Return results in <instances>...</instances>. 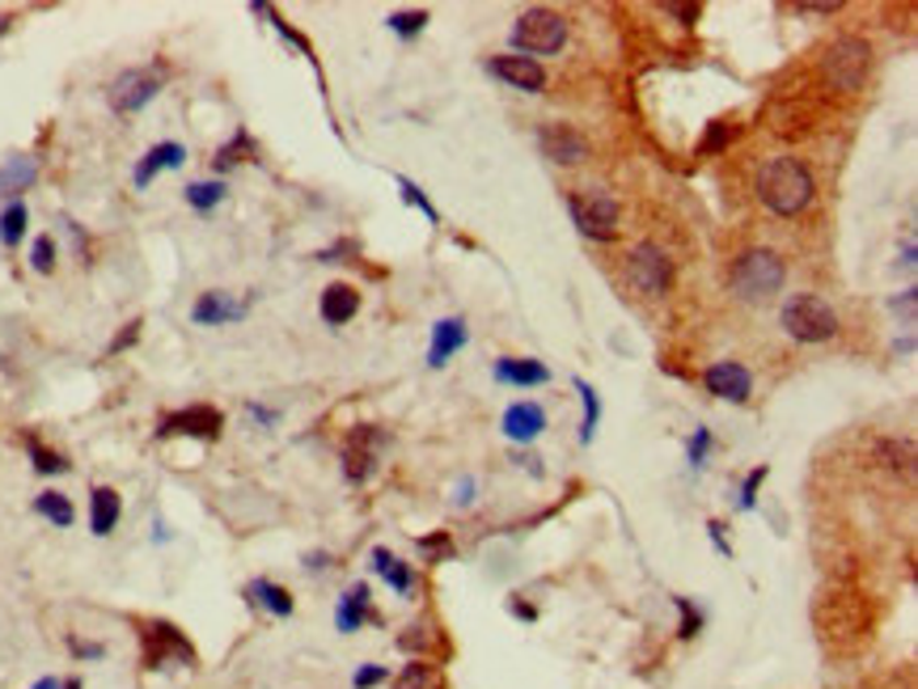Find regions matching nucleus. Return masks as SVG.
Returning a JSON list of instances; mask_svg holds the SVG:
<instances>
[{
	"label": "nucleus",
	"instance_id": "1",
	"mask_svg": "<svg viewBox=\"0 0 918 689\" xmlns=\"http://www.w3.org/2000/svg\"><path fill=\"white\" fill-rule=\"evenodd\" d=\"M813 174L800 157H775L762 165L758 199L775 217H795L813 203Z\"/></svg>",
	"mask_w": 918,
	"mask_h": 689
},
{
	"label": "nucleus",
	"instance_id": "2",
	"mask_svg": "<svg viewBox=\"0 0 918 689\" xmlns=\"http://www.w3.org/2000/svg\"><path fill=\"white\" fill-rule=\"evenodd\" d=\"M783 280H788V267L775 250H745L729 271L732 292L749 305H762L775 292H783Z\"/></svg>",
	"mask_w": 918,
	"mask_h": 689
},
{
	"label": "nucleus",
	"instance_id": "3",
	"mask_svg": "<svg viewBox=\"0 0 918 689\" xmlns=\"http://www.w3.org/2000/svg\"><path fill=\"white\" fill-rule=\"evenodd\" d=\"M508 43H512L516 56H530V60L534 56H555L568 43V22L555 9H525L516 17L512 34H508Z\"/></svg>",
	"mask_w": 918,
	"mask_h": 689
},
{
	"label": "nucleus",
	"instance_id": "4",
	"mask_svg": "<svg viewBox=\"0 0 918 689\" xmlns=\"http://www.w3.org/2000/svg\"><path fill=\"white\" fill-rule=\"evenodd\" d=\"M822 68H825V77H829V85H834V90L856 94V90H863V81H868L872 47H868L863 38H856V34H843V38H834V43L825 47Z\"/></svg>",
	"mask_w": 918,
	"mask_h": 689
},
{
	"label": "nucleus",
	"instance_id": "5",
	"mask_svg": "<svg viewBox=\"0 0 918 689\" xmlns=\"http://www.w3.org/2000/svg\"><path fill=\"white\" fill-rule=\"evenodd\" d=\"M779 322H783V330L792 335L795 343H825V339L838 335V314L825 305L822 296H792L783 305Z\"/></svg>",
	"mask_w": 918,
	"mask_h": 689
},
{
	"label": "nucleus",
	"instance_id": "6",
	"mask_svg": "<svg viewBox=\"0 0 918 689\" xmlns=\"http://www.w3.org/2000/svg\"><path fill=\"white\" fill-rule=\"evenodd\" d=\"M568 212L584 237H593V242H614L618 237V203L605 190H576V195H568Z\"/></svg>",
	"mask_w": 918,
	"mask_h": 689
},
{
	"label": "nucleus",
	"instance_id": "7",
	"mask_svg": "<svg viewBox=\"0 0 918 689\" xmlns=\"http://www.w3.org/2000/svg\"><path fill=\"white\" fill-rule=\"evenodd\" d=\"M140 639H144V668H174V664L190 668L195 664V647H190L187 634L174 622H161V618L158 622H144Z\"/></svg>",
	"mask_w": 918,
	"mask_h": 689
},
{
	"label": "nucleus",
	"instance_id": "8",
	"mask_svg": "<svg viewBox=\"0 0 918 689\" xmlns=\"http://www.w3.org/2000/svg\"><path fill=\"white\" fill-rule=\"evenodd\" d=\"M161 85H165L161 68H127V72H119V81L111 85V106L119 115H136V110H144L161 94Z\"/></svg>",
	"mask_w": 918,
	"mask_h": 689
},
{
	"label": "nucleus",
	"instance_id": "9",
	"mask_svg": "<svg viewBox=\"0 0 918 689\" xmlns=\"http://www.w3.org/2000/svg\"><path fill=\"white\" fill-rule=\"evenodd\" d=\"M627 280H631L639 292H648V296H661V292H669V283H673V262H669V254L661 250V246L643 242V246H635L631 258H627Z\"/></svg>",
	"mask_w": 918,
	"mask_h": 689
},
{
	"label": "nucleus",
	"instance_id": "10",
	"mask_svg": "<svg viewBox=\"0 0 918 689\" xmlns=\"http://www.w3.org/2000/svg\"><path fill=\"white\" fill-rule=\"evenodd\" d=\"M385 432L381 428H373V423H364V428H356L348 440V448H344V478L348 482H369L373 478V470H377V457L381 448H385Z\"/></svg>",
	"mask_w": 918,
	"mask_h": 689
},
{
	"label": "nucleus",
	"instance_id": "11",
	"mask_svg": "<svg viewBox=\"0 0 918 689\" xmlns=\"http://www.w3.org/2000/svg\"><path fill=\"white\" fill-rule=\"evenodd\" d=\"M224 428L221 410L217 407H187V410H174V414H165L158 428V436H195V440H217Z\"/></svg>",
	"mask_w": 918,
	"mask_h": 689
},
{
	"label": "nucleus",
	"instance_id": "12",
	"mask_svg": "<svg viewBox=\"0 0 918 689\" xmlns=\"http://www.w3.org/2000/svg\"><path fill=\"white\" fill-rule=\"evenodd\" d=\"M702 385H707V394H716V398H724V402H749V394H754V373L745 369V364H736V360H720V364H711L707 373H702Z\"/></svg>",
	"mask_w": 918,
	"mask_h": 689
},
{
	"label": "nucleus",
	"instance_id": "13",
	"mask_svg": "<svg viewBox=\"0 0 918 689\" xmlns=\"http://www.w3.org/2000/svg\"><path fill=\"white\" fill-rule=\"evenodd\" d=\"M538 149H542V157L555 161V165H580V161L589 157V140H584V136L568 124H546L542 127Z\"/></svg>",
	"mask_w": 918,
	"mask_h": 689
},
{
	"label": "nucleus",
	"instance_id": "14",
	"mask_svg": "<svg viewBox=\"0 0 918 689\" xmlns=\"http://www.w3.org/2000/svg\"><path fill=\"white\" fill-rule=\"evenodd\" d=\"M487 72L525 94H542V85H546V68L530 56H496V60H487Z\"/></svg>",
	"mask_w": 918,
	"mask_h": 689
},
{
	"label": "nucleus",
	"instance_id": "15",
	"mask_svg": "<svg viewBox=\"0 0 918 689\" xmlns=\"http://www.w3.org/2000/svg\"><path fill=\"white\" fill-rule=\"evenodd\" d=\"M251 314V301H237L229 292H204L190 310V322L195 326H229V322H242Z\"/></svg>",
	"mask_w": 918,
	"mask_h": 689
},
{
	"label": "nucleus",
	"instance_id": "16",
	"mask_svg": "<svg viewBox=\"0 0 918 689\" xmlns=\"http://www.w3.org/2000/svg\"><path fill=\"white\" fill-rule=\"evenodd\" d=\"M466 339H470V330H466V317H441L437 326H432V347H428V369H444L462 347H466Z\"/></svg>",
	"mask_w": 918,
	"mask_h": 689
},
{
	"label": "nucleus",
	"instance_id": "17",
	"mask_svg": "<svg viewBox=\"0 0 918 689\" xmlns=\"http://www.w3.org/2000/svg\"><path fill=\"white\" fill-rule=\"evenodd\" d=\"M491 376L500 385H516V389H530V385H546L550 381V369L542 360H530V355H500L491 364Z\"/></svg>",
	"mask_w": 918,
	"mask_h": 689
},
{
	"label": "nucleus",
	"instance_id": "18",
	"mask_svg": "<svg viewBox=\"0 0 918 689\" xmlns=\"http://www.w3.org/2000/svg\"><path fill=\"white\" fill-rule=\"evenodd\" d=\"M500 428H504V436L516 440V444H534V440L546 432V410H542L538 402H512V407L504 410V419H500Z\"/></svg>",
	"mask_w": 918,
	"mask_h": 689
},
{
	"label": "nucleus",
	"instance_id": "19",
	"mask_svg": "<svg viewBox=\"0 0 918 689\" xmlns=\"http://www.w3.org/2000/svg\"><path fill=\"white\" fill-rule=\"evenodd\" d=\"M187 161V149L183 144H174V140H165V144H153L144 157H140V165H136V174H131V183L144 190L153 178H158L161 170H178Z\"/></svg>",
	"mask_w": 918,
	"mask_h": 689
},
{
	"label": "nucleus",
	"instance_id": "20",
	"mask_svg": "<svg viewBox=\"0 0 918 689\" xmlns=\"http://www.w3.org/2000/svg\"><path fill=\"white\" fill-rule=\"evenodd\" d=\"M369 605H373L369 584H351L348 593L339 596V605H335V627L344 630V634H356V630L373 618V609H369Z\"/></svg>",
	"mask_w": 918,
	"mask_h": 689
},
{
	"label": "nucleus",
	"instance_id": "21",
	"mask_svg": "<svg viewBox=\"0 0 918 689\" xmlns=\"http://www.w3.org/2000/svg\"><path fill=\"white\" fill-rule=\"evenodd\" d=\"M119 516H124L119 491H115V487H94V495H90V529H94L97 537H106V533H115Z\"/></svg>",
	"mask_w": 918,
	"mask_h": 689
},
{
	"label": "nucleus",
	"instance_id": "22",
	"mask_svg": "<svg viewBox=\"0 0 918 689\" xmlns=\"http://www.w3.org/2000/svg\"><path fill=\"white\" fill-rule=\"evenodd\" d=\"M356 310H360V292L351 283H330L322 292V322L326 326H344V322L356 317Z\"/></svg>",
	"mask_w": 918,
	"mask_h": 689
},
{
	"label": "nucleus",
	"instance_id": "23",
	"mask_svg": "<svg viewBox=\"0 0 918 689\" xmlns=\"http://www.w3.org/2000/svg\"><path fill=\"white\" fill-rule=\"evenodd\" d=\"M369 559H373V571H377L381 580H385V584H390V588H394L398 596H411L415 593V584H419V580H415V571L403 563L398 554H390L385 546H377Z\"/></svg>",
	"mask_w": 918,
	"mask_h": 689
},
{
	"label": "nucleus",
	"instance_id": "24",
	"mask_svg": "<svg viewBox=\"0 0 918 689\" xmlns=\"http://www.w3.org/2000/svg\"><path fill=\"white\" fill-rule=\"evenodd\" d=\"M246 596H251V605H263L271 618H292V596H288V588H280L276 580H254L251 588H246Z\"/></svg>",
	"mask_w": 918,
	"mask_h": 689
},
{
	"label": "nucleus",
	"instance_id": "25",
	"mask_svg": "<svg viewBox=\"0 0 918 689\" xmlns=\"http://www.w3.org/2000/svg\"><path fill=\"white\" fill-rule=\"evenodd\" d=\"M38 178V161L34 157H9L0 165V195H22Z\"/></svg>",
	"mask_w": 918,
	"mask_h": 689
},
{
	"label": "nucleus",
	"instance_id": "26",
	"mask_svg": "<svg viewBox=\"0 0 918 689\" xmlns=\"http://www.w3.org/2000/svg\"><path fill=\"white\" fill-rule=\"evenodd\" d=\"M576 394H580V402H584V419H580V444H593V436H597V428H602V394L584 381V376H576Z\"/></svg>",
	"mask_w": 918,
	"mask_h": 689
},
{
	"label": "nucleus",
	"instance_id": "27",
	"mask_svg": "<svg viewBox=\"0 0 918 689\" xmlns=\"http://www.w3.org/2000/svg\"><path fill=\"white\" fill-rule=\"evenodd\" d=\"M34 512H38V516H47L56 529H72V521H77V507H72V500L60 495V491H43V495H34Z\"/></svg>",
	"mask_w": 918,
	"mask_h": 689
},
{
	"label": "nucleus",
	"instance_id": "28",
	"mask_svg": "<svg viewBox=\"0 0 918 689\" xmlns=\"http://www.w3.org/2000/svg\"><path fill=\"white\" fill-rule=\"evenodd\" d=\"M26 220H31L26 203H22V199H13V203L0 212V242H4V246H18V242L26 237Z\"/></svg>",
	"mask_w": 918,
	"mask_h": 689
},
{
	"label": "nucleus",
	"instance_id": "29",
	"mask_svg": "<svg viewBox=\"0 0 918 689\" xmlns=\"http://www.w3.org/2000/svg\"><path fill=\"white\" fill-rule=\"evenodd\" d=\"M183 195H187V203L195 208V212H204V217H208L212 208H221L224 183H217V178H212V183H190V187L183 190Z\"/></svg>",
	"mask_w": 918,
	"mask_h": 689
},
{
	"label": "nucleus",
	"instance_id": "30",
	"mask_svg": "<svg viewBox=\"0 0 918 689\" xmlns=\"http://www.w3.org/2000/svg\"><path fill=\"white\" fill-rule=\"evenodd\" d=\"M385 26L398 34V38H415V34H423V26H428V9H394L385 17Z\"/></svg>",
	"mask_w": 918,
	"mask_h": 689
},
{
	"label": "nucleus",
	"instance_id": "31",
	"mask_svg": "<svg viewBox=\"0 0 918 689\" xmlns=\"http://www.w3.org/2000/svg\"><path fill=\"white\" fill-rule=\"evenodd\" d=\"M26 448H31V462L38 474H68V457H60L56 448H47L38 436H26Z\"/></svg>",
	"mask_w": 918,
	"mask_h": 689
},
{
	"label": "nucleus",
	"instance_id": "32",
	"mask_svg": "<svg viewBox=\"0 0 918 689\" xmlns=\"http://www.w3.org/2000/svg\"><path fill=\"white\" fill-rule=\"evenodd\" d=\"M394 689H437V668H432L428 659H411V664L398 673Z\"/></svg>",
	"mask_w": 918,
	"mask_h": 689
},
{
	"label": "nucleus",
	"instance_id": "33",
	"mask_svg": "<svg viewBox=\"0 0 918 689\" xmlns=\"http://www.w3.org/2000/svg\"><path fill=\"white\" fill-rule=\"evenodd\" d=\"M246 157H254V140L246 136V131H237V136L224 144L221 153H217V170L224 174V170H233L237 161H246Z\"/></svg>",
	"mask_w": 918,
	"mask_h": 689
},
{
	"label": "nucleus",
	"instance_id": "34",
	"mask_svg": "<svg viewBox=\"0 0 918 689\" xmlns=\"http://www.w3.org/2000/svg\"><path fill=\"white\" fill-rule=\"evenodd\" d=\"M736 136V127L724 124V119H716V124H707V136H702V144H698V157H711V153H720V149H729V140Z\"/></svg>",
	"mask_w": 918,
	"mask_h": 689
},
{
	"label": "nucleus",
	"instance_id": "35",
	"mask_svg": "<svg viewBox=\"0 0 918 689\" xmlns=\"http://www.w3.org/2000/svg\"><path fill=\"white\" fill-rule=\"evenodd\" d=\"M453 537L449 533H432V537H419V554H423V563H444V559H453Z\"/></svg>",
	"mask_w": 918,
	"mask_h": 689
},
{
	"label": "nucleus",
	"instance_id": "36",
	"mask_svg": "<svg viewBox=\"0 0 918 689\" xmlns=\"http://www.w3.org/2000/svg\"><path fill=\"white\" fill-rule=\"evenodd\" d=\"M394 183H398V190H403V199H407V203H411V208H419V212H423V217H428V224H441V212H437V208H432V199H428V195H423V190L415 187L411 178H403V174H398V178H394Z\"/></svg>",
	"mask_w": 918,
	"mask_h": 689
},
{
	"label": "nucleus",
	"instance_id": "37",
	"mask_svg": "<svg viewBox=\"0 0 918 689\" xmlns=\"http://www.w3.org/2000/svg\"><path fill=\"white\" fill-rule=\"evenodd\" d=\"M428 647H432V627H407L398 634V652H407V656L423 659L419 652H428Z\"/></svg>",
	"mask_w": 918,
	"mask_h": 689
},
{
	"label": "nucleus",
	"instance_id": "38",
	"mask_svg": "<svg viewBox=\"0 0 918 689\" xmlns=\"http://www.w3.org/2000/svg\"><path fill=\"white\" fill-rule=\"evenodd\" d=\"M881 453L888 457V470H902L906 478L915 474V448H910L906 440H902V444H893V440H885V444H881Z\"/></svg>",
	"mask_w": 918,
	"mask_h": 689
},
{
	"label": "nucleus",
	"instance_id": "39",
	"mask_svg": "<svg viewBox=\"0 0 918 689\" xmlns=\"http://www.w3.org/2000/svg\"><path fill=\"white\" fill-rule=\"evenodd\" d=\"M766 474H770V466H758V470L745 474V482H741V500H736L741 512H754V507H758V491H762V482H766Z\"/></svg>",
	"mask_w": 918,
	"mask_h": 689
},
{
	"label": "nucleus",
	"instance_id": "40",
	"mask_svg": "<svg viewBox=\"0 0 918 689\" xmlns=\"http://www.w3.org/2000/svg\"><path fill=\"white\" fill-rule=\"evenodd\" d=\"M31 267L38 276H51L56 271V242L51 237H38L31 246Z\"/></svg>",
	"mask_w": 918,
	"mask_h": 689
},
{
	"label": "nucleus",
	"instance_id": "41",
	"mask_svg": "<svg viewBox=\"0 0 918 689\" xmlns=\"http://www.w3.org/2000/svg\"><path fill=\"white\" fill-rule=\"evenodd\" d=\"M677 614H682V627H677V634H682V639H695L698 630H702V614H698L686 596H677Z\"/></svg>",
	"mask_w": 918,
	"mask_h": 689
},
{
	"label": "nucleus",
	"instance_id": "42",
	"mask_svg": "<svg viewBox=\"0 0 918 689\" xmlns=\"http://www.w3.org/2000/svg\"><path fill=\"white\" fill-rule=\"evenodd\" d=\"M707 453H711V432H707V428H695V436H690V470H702V466H707Z\"/></svg>",
	"mask_w": 918,
	"mask_h": 689
},
{
	"label": "nucleus",
	"instance_id": "43",
	"mask_svg": "<svg viewBox=\"0 0 918 689\" xmlns=\"http://www.w3.org/2000/svg\"><path fill=\"white\" fill-rule=\"evenodd\" d=\"M385 677H390V668H385V664H364V668H356L351 686H356V689H373V686H381Z\"/></svg>",
	"mask_w": 918,
	"mask_h": 689
},
{
	"label": "nucleus",
	"instance_id": "44",
	"mask_svg": "<svg viewBox=\"0 0 918 689\" xmlns=\"http://www.w3.org/2000/svg\"><path fill=\"white\" fill-rule=\"evenodd\" d=\"M915 305H918V288H906L902 296H893V314L906 317V326H915Z\"/></svg>",
	"mask_w": 918,
	"mask_h": 689
},
{
	"label": "nucleus",
	"instance_id": "45",
	"mask_svg": "<svg viewBox=\"0 0 918 689\" xmlns=\"http://www.w3.org/2000/svg\"><path fill=\"white\" fill-rule=\"evenodd\" d=\"M707 537H711V546H716L724 559H732V541H729V533H724L720 521H707Z\"/></svg>",
	"mask_w": 918,
	"mask_h": 689
},
{
	"label": "nucleus",
	"instance_id": "46",
	"mask_svg": "<svg viewBox=\"0 0 918 689\" xmlns=\"http://www.w3.org/2000/svg\"><path fill=\"white\" fill-rule=\"evenodd\" d=\"M508 614H512L516 622H538V609H534L530 600H521V596H512V600H508Z\"/></svg>",
	"mask_w": 918,
	"mask_h": 689
},
{
	"label": "nucleus",
	"instance_id": "47",
	"mask_svg": "<svg viewBox=\"0 0 918 689\" xmlns=\"http://www.w3.org/2000/svg\"><path fill=\"white\" fill-rule=\"evenodd\" d=\"M68 647H72V656H81V659H102V656H106V647H102V643H81V639H68Z\"/></svg>",
	"mask_w": 918,
	"mask_h": 689
},
{
	"label": "nucleus",
	"instance_id": "48",
	"mask_svg": "<svg viewBox=\"0 0 918 689\" xmlns=\"http://www.w3.org/2000/svg\"><path fill=\"white\" fill-rule=\"evenodd\" d=\"M136 339H140V322H127V330L119 335V339H115V343H111V355H119V351H127V347L136 343Z\"/></svg>",
	"mask_w": 918,
	"mask_h": 689
},
{
	"label": "nucleus",
	"instance_id": "49",
	"mask_svg": "<svg viewBox=\"0 0 918 689\" xmlns=\"http://www.w3.org/2000/svg\"><path fill=\"white\" fill-rule=\"evenodd\" d=\"M843 4L838 0H829V4H795V13H804V17H829V13H838Z\"/></svg>",
	"mask_w": 918,
	"mask_h": 689
},
{
	"label": "nucleus",
	"instance_id": "50",
	"mask_svg": "<svg viewBox=\"0 0 918 689\" xmlns=\"http://www.w3.org/2000/svg\"><path fill=\"white\" fill-rule=\"evenodd\" d=\"M661 13H669V17H682L686 26L698 17V4H661Z\"/></svg>",
	"mask_w": 918,
	"mask_h": 689
},
{
	"label": "nucleus",
	"instance_id": "51",
	"mask_svg": "<svg viewBox=\"0 0 918 689\" xmlns=\"http://www.w3.org/2000/svg\"><path fill=\"white\" fill-rule=\"evenodd\" d=\"M470 500H475V482L466 478V482H462V487L453 491V503H457V507H470Z\"/></svg>",
	"mask_w": 918,
	"mask_h": 689
},
{
	"label": "nucleus",
	"instance_id": "52",
	"mask_svg": "<svg viewBox=\"0 0 918 689\" xmlns=\"http://www.w3.org/2000/svg\"><path fill=\"white\" fill-rule=\"evenodd\" d=\"M305 567H310V571H326V567H330V554H326V550H314V554H305Z\"/></svg>",
	"mask_w": 918,
	"mask_h": 689
},
{
	"label": "nucleus",
	"instance_id": "53",
	"mask_svg": "<svg viewBox=\"0 0 918 689\" xmlns=\"http://www.w3.org/2000/svg\"><path fill=\"white\" fill-rule=\"evenodd\" d=\"M915 262H918V250H915V242L906 237V246H902V267H906V271H915Z\"/></svg>",
	"mask_w": 918,
	"mask_h": 689
},
{
	"label": "nucleus",
	"instance_id": "54",
	"mask_svg": "<svg viewBox=\"0 0 918 689\" xmlns=\"http://www.w3.org/2000/svg\"><path fill=\"white\" fill-rule=\"evenodd\" d=\"M251 414H254V419H258V423H267V428H271V423H276V419H280V414H276V410H267V407H254V402H251Z\"/></svg>",
	"mask_w": 918,
	"mask_h": 689
},
{
	"label": "nucleus",
	"instance_id": "55",
	"mask_svg": "<svg viewBox=\"0 0 918 689\" xmlns=\"http://www.w3.org/2000/svg\"><path fill=\"white\" fill-rule=\"evenodd\" d=\"M893 351H897V355H915V339H910V335H906V339H897Z\"/></svg>",
	"mask_w": 918,
	"mask_h": 689
},
{
	"label": "nucleus",
	"instance_id": "56",
	"mask_svg": "<svg viewBox=\"0 0 918 689\" xmlns=\"http://www.w3.org/2000/svg\"><path fill=\"white\" fill-rule=\"evenodd\" d=\"M31 689H60V681H56V677H43V681H34Z\"/></svg>",
	"mask_w": 918,
	"mask_h": 689
},
{
	"label": "nucleus",
	"instance_id": "57",
	"mask_svg": "<svg viewBox=\"0 0 918 689\" xmlns=\"http://www.w3.org/2000/svg\"><path fill=\"white\" fill-rule=\"evenodd\" d=\"M60 689H81V681H77V677H72V681H60Z\"/></svg>",
	"mask_w": 918,
	"mask_h": 689
},
{
	"label": "nucleus",
	"instance_id": "58",
	"mask_svg": "<svg viewBox=\"0 0 918 689\" xmlns=\"http://www.w3.org/2000/svg\"><path fill=\"white\" fill-rule=\"evenodd\" d=\"M4 31H9V17H0V34H4Z\"/></svg>",
	"mask_w": 918,
	"mask_h": 689
}]
</instances>
